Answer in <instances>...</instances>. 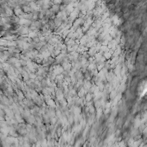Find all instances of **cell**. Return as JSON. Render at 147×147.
<instances>
[{
	"mask_svg": "<svg viewBox=\"0 0 147 147\" xmlns=\"http://www.w3.org/2000/svg\"><path fill=\"white\" fill-rule=\"evenodd\" d=\"M137 93L140 97H144L147 95V79H142L137 87Z\"/></svg>",
	"mask_w": 147,
	"mask_h": 147,
	"instance_id": "obj_1",
	"label": "cell"
}]
</instances>
